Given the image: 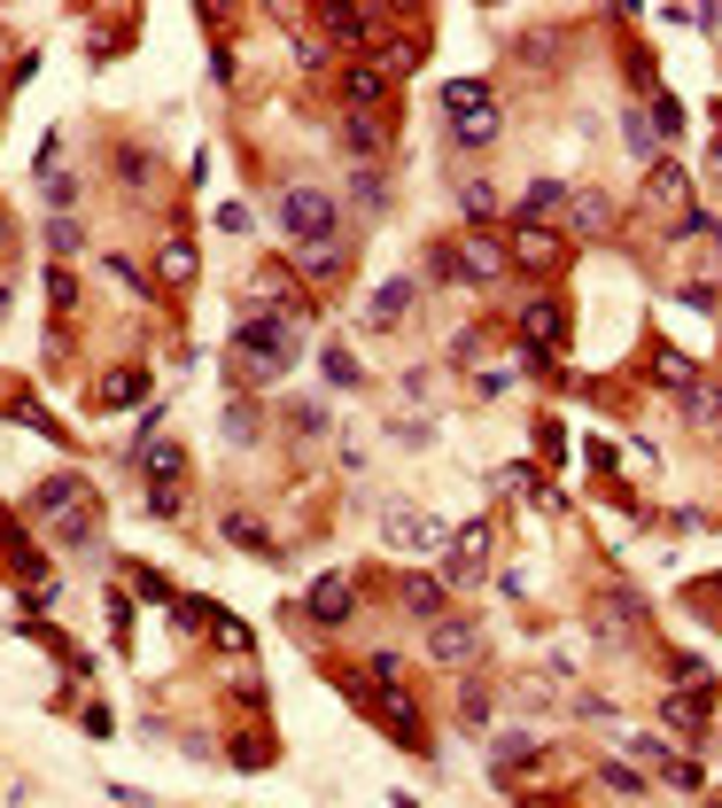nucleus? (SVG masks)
I'll return each instance as SVG.
<instances>
[{
	"instance_id": "obj_38",
	"label": "nucleus",
	"mask_w": 722,
	"mask_h": 808,
	"mask_svg": "<svg viewBox=\"0 0 722 808\" xmlns=\"http://www.w3.org/2000/svg\"><path fill=\"white\" fill-rule=\"evenodd\" d=\"M102 273H110V281H117V288H148V281H140V273H133V264H125V257H102Z\"/></svg>"
},
{
	"instance_id": "obj_25",
	"label": "nucleus",
	"mask_w": 722,
	"mask_h": 808,
	"mask_svg": "<svg viewBox=\"0 0 722 808\" xmlns=\"http://www.w3.org/2000/svg\"><path fill=\"white\" fill-rule=\"evenodd\" d=\"M621 140H629V156H653V148H661V133H653V110H629V117H621Z\"/></svg>"
},
{
	"instance_id": "obj_40",
	"label": "nucleus",
	"mask_w": 722,
	"mask_h": 808,
	"mask_svg": "<svg viewBox=\"0 0 722 808\" xmlns=\"http://www.w3.org/2000/svg\"><path fill=\"white\" fill-rule=\"evenodd\" d=\"M0 311H9V296H0Z\"/></svg>"
},
{
	"instance_id": "obj_14",
	"label": "nucleus",
	"mask_w": 722,
	"mask_h": 808,
	"mask_svg": "<svg viewBox=\"0 0 722 808\" xmlns=\"http://www.w3.org/2000/svg\"><path fill=\"white\" fill-rule=\"evenodd\" d=\"M568 179H528V195H520V226H545V218H560L568 210Z\"/></svg>"
},
{
	"instance_id": "obj_3",
	"label": "nucleus",
	"mask_w": 722,
	"mask_h": 808,
	"mask_svg": "<svg viewBox=\"0 0 722 808\" xmlns=\"http://www.w3.org/2000/svg\"><path fill=\"white\" fill-rule=\"evenodd\" d=\"M280 226H288L296 249H334V195L288 187V195H280Z\"/></svg>"
},
{
	"instance_id": "obj_5",
	"label": "nucleus",
	"mask_w": 722,
	"mask_h": 808,
	"mask_svg": "<svg viewBox=\"0 0 722 808\" xmlns=\"http://www.w3.org/2000/svg\"><path fill=\"white\" fill-rule=\"evenodd\" d=\"M303 614L319 622V630H342V622L357 614V583H349L342 568H334V576H319V583L303 591Z\"/></svg>"
},
{
	"instance_id": "obj_27",
	"label": "nucleus",
	"mask_w": 722,
	"mask_h": 808,
	"mask_svg": "<svg viewBox=\"0 0 722 808\" xmlns=\"http://www.w3.org/2000/svg\"><path fill=\"white\" fill-rule=\"evenodd\" d=\"M296 273H311V281H334V273H342V241H334V249H296Z\"/></svg>"
},
{
	"instance_id": "obj_12",
	"label": "nucleus",
	"mask_w": 722,
	"mask_h": 808,
	"mask_svg": "<svg viewBox=\"0 0 722 808\" xmlns=\"http://www.w3.org/2000/svg\"><path fill=\"white\" fill-rule=\"evenodd\" d=\"M520 334H528V350H536V357H545V350H560V342H568V311L536 296V304L520 311Z\"/></svg>"
},
{
	"instance_id": "obj_30",
	"label": "nucleus",
	"mask_w": 722,
	"mask_h": 808,
	"mask_svg": "<svg viewBox=\"0 0 722 808\" xmlns=\"http://www.w3.org/2000/svg\"><path fill=\"white\" fill-rule=\"evenodd\" d=\"M226 536H233V545H256V553H273V536H264V521H249V513H226Z\"/></svg>"
},
{
	"instance_id": "obj_2",
	"label": "nucleus",
	"mask_w": 722,
	"mask_h": 808,
	"mask_svg": "<svg viewBox=\"0 0 722 808\" xmlns=\"http://www.w3.org/2000/svg\"><path fill=\"white\" fill-rule=\"evenodd\" d=\"M39 521L55 528V545H85V536H94V490H85L78 475H55L39 490Z\"/></svg>"
},
{
	"instance_id": "obj_22",
	"label": "nucleus",
	"mask_w": 722,
	"mask_h": 808,
	"mask_svg": "<svg viewBox=\"0 0 722 808\" xmlns=\"http://www.w3.org/2000/svg\"><path fill=\"white\" fill-rule=\"evenodd\" d=\"M404 606L427 614V622H443V583L435 576H404Z\"/></svg>"
},
{
	"instance_id": "obj_24",
	"label": "nucleus",
	"mask_w": 722,
	"mask_h": 808,
	"mask_svg": "<svg viewBox=\"0 0 722 808\" xmlns=\"http://www.w3.org/2000/svg\"><path fill=\"white\" fill-rule=\"evenodd\" d=\"M459 210H467L474 226H490V218H497V187H490V179H467V187H459Z\"/></svg>"
},
{
	"instance_id": "obj_20",
	"label": "nucleus",
	"mask_w": 722,
	"mask_h": 808,
	"mask_svg": "<svg viewBox=\"0 0 722 808\" xmlns=\"http://www.w3.org/2000/svg\"><path fill=\"white\" fill-rule=\"evenodd\" d=\"M707 699H714V692H684V699L668 692V699H661V715H668L676 731H699V724H707Z\"/></svg>"
},
{
	"instance_id": "obj_9",
	"label": "nucleus",
	"mask_w": 722,
	"mask_h": 808,
	"mask_svg": "<svg viewBox=\"0 0 722 808\" xmlns=\"http://www.w3.org/2000/svg\"><path fill=\"white\" fill-rule=\"evenodd\" d=\"M497 264H505V249H497L490 234H474V241H459V249H450V281L490 288V281H497Z\"/></svg>"
},
{
	"instance_id": "obj_6",
	"label": "nucleus",
	"mask_w": 722,
	"mask_h": 808,
	"mask_svg": "<svg viewBox=\"0 0 722 808\" xmlns=\"http://www.w3.org/2000/svg\"><path fill=\"white\" fill-rule=\"evenodd\" d=\"M381 536H389L397 553H435V545H443V521L420 513V505H389V513H381Z\"/></svg>"
},
{
	"instance_id": "obj_29",
	"label": "nucleus",
	"mask_w": 722,
	"mask_h": 808,
	"mask_svg": "<svg viewBox=\"0 0 722 808\" xmlns=\"http://www.w3.org/2000/svg\"><path fill=\"white\" fill-rule=\"evenodd\" d=\"M459 715H467V724L482 731V724H490V715H497V692H490V684H467V699H459Z\"/></svg>"
},
{
	"instance_id": "obj_4",
	"label": "nucleus",
	"mask_w": 722,
	"mask_h": 808,
	"mask_svg": "<svg viewBox=\"0 0 722 808\" xmlns=\"http://www.w3.org/2000/svg\"><path fill=\"white\" fill-rule=\"evenodd\" d=\"M427 661H443V669H474V661H482V630H474V622H459V614H443L435 630H427Z\"/></svg>"
},
{
	"instance_id": "obj_37",
	"label": "nucleus",
	"mask_w": 722,
	"mask_h": 808,
	"mask_svg": "<svg viewBox=\"0 0 722 808\" xmlns=\"http://www.w3.org/2000/svg\"><path fill=\"white\" fill-rule=\"evenodd\" d=\"M226 435H233V443H249V435H256V420H249V405H226Z\"/></svg>"
},
{
	"instance_id": "obj_13",
	"label": "nucleus",
	"mask_w": 722,
	"mask_h": 808,
	"mask_svg": "<svg viewBox=\"0 0 722 808\" xmlns=\"http://www.w3.org/2000/svg\"><path fill=\"white\" fill-rule=\"evenodd\" d=\"M513 257L528 264V273H560V264H568V241H560V234H545V226H520Z\"/></svg>"
},
{
	"instance_id": "obj_26",
	"label": "nucleus",
	"mask_w": 722,
	"mask_h": 808,
	"mask_svg": "<svg viewBox=\"0 0 722 808\" xmlns=\"http://www.w3.org/2000/svg\"><path fill=\"white\" fill-rule=\"evenodd\" d=\"M342 148L374 163V156H381V125H374V117H349V125H342Z\"/></svg>"
},
{
	"instance_id": "obj_18",
	"label": "nucleus",
	"mask_w": 722,
	"mask_h": 808,
	"mask_svg": "<svg viewBox=\"0 0 722 808\" xmlns=\"http://www.w3.org/2000/svg\"><path fill=\"white\" fill-rule=\"evenodd\" d=\"M497 133H505V117H497V110H474V117L450 125V140H459V148H497Z\"/></svg>"
},
{
	"instance_id": "obj_23",
	"label": "nucleus",
	"mask_w": 722,
	"mask_h": 808,
	"mask_svg": "<svg viewBox=\"0 0 722 808\" xmlns=\"http://www.w3.org/2000/svg\"><path fill=\"white\" fill-rule=\"evenodd\" d=\"M156 273H163V281H195V249H187V241L171 234V241L156 249Z\"/></svg>"
},
{
	"instance_id": "obj_11",
	"label": "nucleus",
	"mask_w": 722,
	"mask_h": 808,
	"mask_svg": "<svg viewBox=\"0 0 722 808\" xmlns=\"http://www.w3.org/2000/svg\"><path fill=\"white\" fill-rule=\"evenodd\" d=\"M412 296H420V281H381L374 304H366V327H374V334H397L404 311H412Z\"/></svg>"
},
{
	"instance_id": "obj_21",
	"label": "nucleus",
	"mask_w": 722,
	"mask_h": 808,
	"mask_svg": "<svg viewBox=\"0 0 722 808\" xmlns=\"http://www.w3.org/2000/svg\"><path fill=\"white\" fill-rule=\"evenodd\" d=\"M102 405H110V412H133V405H148V374H110Z\"/></svg>"
},
{
	"instance_id": "obj_28",
	"label": "nucleus",
	"mask_w": 722,
	"mask_h": 808,
	"mask_svg": "<svg viewBox=\"0 0 722 808\" xmlns=\"http://www.w3.org/2000/svg\"><path fill=\"white\" fill-rule=\"evenodd\" d=\"M349 195H357V210H381V171L357 163V171H349Z\"/></svg>"
},
{
	"instance_id": "obj_19",
	"label": "nucleus",
	"mask_w": 722,
	"mask_h": 808,
	"mask_svg": "<svg viewBox=\"0 0 722 808\" xmlns=\"http://www.w3.org/2000/svg\"><path fill=\"white\" fill-rule=\"evenodd\" d=\"M342 94H349V102H357V110H374V102H381V94H389V70H374V62H357V70H349V78H342Z\"/></svg>"
},
{
	"instance_id": "obj_31",
	"label": "nucleus",
	"mask_w": 722,
	"mask_h": 808,
	"mask_svg": "<svg viewBox=\"0 0 722 808\" xmlns=\"http://www.w3.org/2000/svg\"><path fill=\"white\" fill-rule=\"evenodd\" d=\"M606 622H629V630H638V622H645V599H638V591H614V599H606Z\"/></svg>"
},
{
	"instance_id": "obj_32",
	"label": "nucleus",
	"mask_w": 722,
	"mask_h": 808,
	"mask_svg": "<svg viewBox=\"0 0 722 808\" xmlns=\"http://www.w3.org/2000/svg\"><path fill=\"white\" fill-rule=\"evenodd\" d=\"M326 382H334V389H357V357H349L342 342L326 350Z\"/></svg>"
},
{
	"instance_id": "obj_8",
	"label": "nucleus",
	"mask_w": 722,
	"mask_h": 808,
	"mask_svg": "<svg viewBox=\"0 0 722 808\" xmlns=\"http://www.w3.org/2000/svg\"><path fill=\"white\" fill-rule=\"evenodd\" d=\"M645 210H653V218H676V226L691 218V187H684L676 163H653V171H645Z\"/></svg>"
},
{
	"instance_id": "obj_41",
	"label": "nucleus",
	"mask_w": 722,
	"mask_h": 808,
	"mask_svg": "<svg viewBox=\"0 0 722 808\" xmlns=\"http://www.w3.org/2000/svg\"><path fill=\"white\" fill-rule=\"evenodd\" d=\"M707 808H722V800H707Z\"/></svg>"
},
{
	"instance_id": "obj_10",
	"label": "nucleus",
	"mask_w": 722,
	"mask_h": 808,
	"mask_svg": "<svg viewBox=\"0 0 722 808\" xmlns=\"http://www.w3.org/2000/svg\"><path fill=\"white\" fill-rule=\"evenodd\" d=\"M676 412L699 428V435H714L722 428V382H707V374H691L684 389H676Z\"/></svg>"
},
{
	"instance_id": "obj_15",
	"label": "nucleus",
	"mask_w": 722,
	"mask_h": 808,
	"mask_svg": "<svg viewBox=\"0 0 722 808\" xmlns=\"http://www.w3.org/2000/svg\"><path fill=\"white\" fill-rule=\"evenodd\" d=\"M366 707L381 715V724H389V731H397L404 747H420V707H412L404 692H366Z\"/></svg>"
},
{
	"instance_id": "obj_34",
	"label": "nucleus",
	"mask_w": 722,
	"mask_h": 808,
	"mask_svg": "<svg viewBox=\"0 0 722 808\" xmlns=\"http://www.w3.org/2000/svg\"><path fill=\"white\" fill-rule=\"evenodd\" d=\"M117 171H125V179H133V187H148V179H156V163H148V156H140V148H125V156H117Z\"/></svg>"
},
{
	"instance_id": "obj_16",
	"label": "nucleus",
	"mask_w": 722,
	"mask_h": 808,
	"mask_svg": "<svg viewBox=\"0 0 722 808\" xmlns=\"http://www.w3.org/2000/svg\"><path fill=\"white\" fill-rule=\"evenodd\" d=\"M443 110H450V117H474V110H497V102H490L482 78H450V86H443Z\"/></svg>"
},
{
	"instance_id": "obj_7",
	"label": "nucleus",
	"mask_w": 722,
	"mask_h": 808,
	"mask_svg": "<svg viewBox=\"0 0 722 808\" xmlns=\"http://www.w3.org/2000/svg\"><path fill=\"white\" fill-rule=\"evenodd\" d=\"M490 576V521H467L459 536H450V568L443 583H482Z\"/></svg>"
},
{
	"instance_id": "obj_36",
	"label": "nucleus",
	"mask_w": 722,
	"mask_h": 808,
	"mask_svg": "<svg viewBox=\"0 0 722 808\" xmlns=\"http://www.w3.org/2000/svg\"><path fill=\"white\" fill-rule=\"evenodd\" d=\"M47 249H55V257H78V226L55 218V226H47Z\"/></svg>"
},
{
	"instance_id": "obj_39",
	"label": "nucleus",
	"mask_w": 722,
	"mask_h": 808,
	"mask_svg": "<svg viewBox=\"0 0 722 808\" xmlns=\"http://www.w3.org/2000/svg\"><path fill=\"white\" fill-rule=\"evenodd\" d=\"M497 490H505V498H528L536 482H528V467H505V475H497Z\"/></svg>"
},
{
	"instance_id": "obj_17",
	"label": "nucleus",
	"mask_w": 722,
	"mask_h": 808,
	"mask_svg": "<svg viewBox=\"0 0 722 808\" xmlns=\"http://www.w3.org/2000/svg\"><path fill=\"white\" fill-rule=\"evenodd\" d=\"M140 467H148V490H179V443H148V452H140Z\"/></svg>"
},
{
	"instance_id": "obj_1",
	"label": "nucleus",
	"mask_w": 722,
	"mask_h": 808,
	"mask_svg": "<svg viewBox=\"0 0 722 808\" xmlns=\"http://www.w3.org/2000/svg\"><path fill=\"white\" fill-rule=\"evenodd\" d=\"M233 366H241L249 382H280V374L296 366V319H288V311H249V319L233 327Z\"/></svg>"
},
{
	"instance_id": "obj_35",
	"label": "nucleus",
	"mask_w": 722,
	"mask_h": 808,
	"mask_svg": "<svg viewBox=\"0 0 722 808\" xmlns=\"http://www.w3.org/2000/svg\"><path fill=\"white\" fill-rule=\"evenodd\" d=\"M575 226H583V234H606V203L583 195V203H575Z\"/></svg>"
},
{
	"instance_id": "obj_33",
	"label": "nucleus",
	"mask_w": 722,
	"mask_h": 808,
	"mask_svg": "<svg viewBox=\"0 0 722 808\" xmlns=\"http://www.w3.org/2000/svg\"><path fill=\"white\" fill-rule=\"evenodd\" d=\"M598 777H606V785H614V793H645V777H638V770H629V762H606V770H598Z\"/></svg>"
}]
</instances>
